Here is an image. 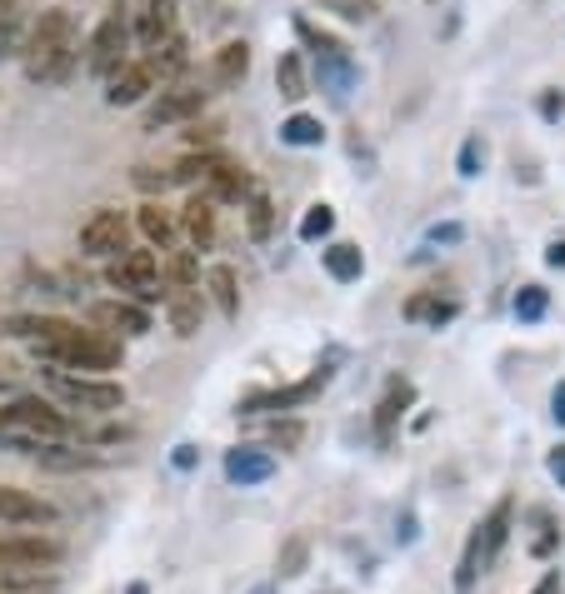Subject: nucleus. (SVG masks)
Wrapping results in <instances>:
<instances>
[{
	"label": "nucleus",
	"mask_w": 565,
	"mask_h": 594,
	"mask_svg": "<svg viewBox=\"0 0 565 594\" xmlns=\"http://www.w3.org/2000/svg\"><path fill=\"white\" fill-rule=\"evenodd\" d=\"M6 336H21L35 345V355L55 370H116L120 365V340L100 330H80L55 315H15L6 320Z\"/></svg>",
	"instance_id": "1"
},
{
	"label": "nucleus",
	"mask_w": 565,
	"mask_h": 594,
	"mask_svg": "<svg viewBox=\"0 0 565 594\" xmlns=\"http://www.w3.org/2000/svg\"><path fill=\"white\" fill-rule=\"evenodd\" d=\"M80 61V35L70 11H41V21L25 31L21 65L35 86H61L70 76V65Z\"/></svg>",
	"instance_id": "2"
},
{
	"label": "nucleus",
	"mask_w": 565,
	"mask_h": 594,
	"mask_svg": "<svg viewBox=\"0 0 565 594\" xmlns=\"http://www.w3.org/2000/svg\"><path fill=\"white\" fill-rule=\"evenodd\" d=\"M70 430H76V425H70V415H61L55 405L35 400V395H21V400L0 405V444H6V450L35 454L41 444L66 440Z\"/></svg>",
	"instance_id": "3"
},
{
	"label": "nucleus",
	"mask_w": 565,
	"mask_h": 594,
	"mask_svg": "<svg viewBox=\"0 0 565 594\" xmlns=\"http://www.w3.org/2000/svg\"><path fill=\"white\" fill-rule=\"evenodd\" d=\"M45 385L61 395L66 405L76 410H90V415H116L126 405V389L116 380H96V375H76V370H45Z\"/></svg>",
	"instance_id": "4"
},
{
	"label": "nucleus",
	"mask_w": 565,
	"mask_h": 594,
	"mask_svg": "<svg viewBox=\"0 0 565 594\" xmlns=\"http://www.w3.org/2000/svg\"><path fill=\"white\" fill-rule=\"evenodd\" d=\"M126 51H131V21H126V0H116L110 15L90 31V41H86V70L100 80H110L120 65L131 61Z\"/></svg>",
	"instance_id": "5"
},
{
	"label": "nucleus",
	"mask_w": 565,
	"mask_h": 594,
	"mask_svg": "<svg viewBox=\"0 0 565 594\" xmlns=\"http://www.w3.org/2000/svg\"><path fill=\"white\" fill-rule=\"evenodd\" d=\"M106 280L116 285L120 295H131V300L151 305V300H165V275H161V260L155 250H126V255L110 260Z\"/></svg>",
	"instance_id": "6"
},
{
	"label": "nucleus",
	"mask_w": 565,
	"mask_h": 594,
	"mask_svg": "<svg viewBox=\"0 0 565 594\" xmlns=\"http://www.w3.org/2000/svg\"><path fill=\"white\" fill-rule=\"evenodd\" d=\"M330 385V365L311 370L305 380H295V385H281V389H256V395H246L240 400V415H281V410H295V405H311L320 395V389Z\"/></svg>",
	"instance_id": "7"
},
{
	"label": "nucleus",
	"mask_w": 565,
	"mask_h": 594,
	"mask_svg": "<svg viewBox=\"0 0 565 594\" xmlns=\"http://www.w3.org/2000/svg\"><path fill=\"white\" fill-rule=\"evenodd\" d=\"M131 250V226L120 210H96V216L80 226V255H96V260H116Z\"/></svg>",
	"instance_id": "8"
},
{
	"label": "nucleus",
	"mask_w": 565,
	"mask_h": 594,
	"mask_svg": "<svg viewBox=\"0 0 565 594\" xmlns=\"http://www.w3.org/2000/svg\"><path fill=\"white\" fill-rule=\"evenodd\" d=\"M511 519H515V505L511 499H500L476 530H470V544H476V554H480V574L500 560V550H506V540H511Z\"/></svg>",
	"instance_id": "9"
},
{
	"label": "nucleus",
	"mask_w": 565,
	"mask_h": 594,
	"mask_svg": "<svg viewBox=\"0 0 565 594\" xmlns=\"http://www.w3.org/2000/svg\"><path fill=\"white\" fill-rule=\"evenodd\" d=\"M206 96H210V90H200V86H171V90H161V100H155L151 116H145V130L181 125V120L200 116V110H206Z\"/></svg>",
	"instance_id": "10"
},
{
	"label": "nucleus",
	"mask_w": 565,
	"mask_h": 594,
	"mask_svg": "<svg viewBox=\"0 0 565 594\" xmlns=\"http://www.w3.org/2000/svg\"><path fill=\"white\" fill-rule=\"evenodd\" d=\"M55 560H61V544L45 540V535H11V540H0V570H11V564L51 570Z\"/></svg>",
	"instance_id": "11"
},
{
	"label": "nucleus",
	"mask_w": 565,
	"mask_h": 594,
	"mask_svg": "<svg viewBox=\"0 0 565 594\" xmlns=\"http://www.w3.org/2000/svg\"><path fill=\"white\" fill-rule=\"evenodd\" d=\"M275 475V454L271 450H256V444H236V450H226V480L240 490L250 485H265V480Z\"/></svg>",
	"instance_id": "12"
},
{
	"label": "nucleus",
	"mask_w": 565,
	"mask_h": 594,
	"mask_svg": "<svg viewBox=\"0 0 565 594\" xmlns=\"http://www.w3.org/2000/svg\"><path fill=\"white\" fill-rule=\"evenodd\" d=\"M151 90H155L151 65H145V61H126L116 76L106 80V106H116V110H120V106H141Z\"/></svg>",
	"instance_id": "13"
},
{
	"label": "nucleus",
	"mask_w": 565,
	"mask_h": 594,
	"mask_svg": "<svg viewBox=\"0 0 565 594\" xmlns=\"http://www.w3.org/2000/svg\"><path fill=\"white\" fill-rule=\"evenodd\" d=\"M55 505L31 490H15V485H0V525H51Z\"/></svg>",
	"instance_id": "14"
},
{
	"label": "nucleus",
	"mask_w": 565,
	"mask_h": 594,
	"mask_svg": "<svg viewBox=\"0 0 565 594\" xmlns=\"http://www.w3.org/2000/svg\"><path fill=\"white\" fill-rule=\"evenodd\" d=\"M90 320H96L100 330H116V336H131V340L151 330V315L131 300H100L96 310H90Z\"/></svg>",
	"instance_id": "15"
},
{
	"label": "nucleus",
	"mask_w": 565,
	"mask_h": 594,
	"mask_svg": "<svg viewBox=\"0 0 565 594\" xmlns=\"http://www.w3.org/2000/svg\"><path fill=\"white\" fill-rule=\"evenodd\" d=\"M171 35H175V0H145L141 11H135V41L145 51H155Z\"/></svg>",
	"instance_id": "16"
},
{
	"label": "nucleus",
	"mask_w": 565,
	"mask_h": 594,
	"mask_svg": "<svg viewBox=\"0 0 565 594\" xmlns=\"http://www.w3.org/2000/svg\"><path fill=\"white\" fill-rule=\"evenodd\" d=\"M175 226H181V235L191 240V250H210V245H216V206H210L206 195H191Z\"/></svg>",
	"instance_id": "17"
},
{
	"label": "nucleus",
	"mask_w": 565,
	"mask_h": 594,
	"mask_svg": "<svg viewBox=\"0 0 565 594\" xmlns=\"http://www.w3.org/2000/svg\"><path fill=\"white\" fill-rule=\"evenodd\" d=\"M250 76V45L246 41H226L210 55V86L216 90H236Z\"/></svg>",
	"instance_id": "18"
},
{
	"label": "nucleus",
	"mask_w": 565,
	"mask_h": 594,
	"mask_svg": "<svg viewBox=\"0 0 565 594\" xmlns=\"http://www.w3.org/2000/svg\"><path fill=\"white\" fill-rule=\"evenodd\" d=\"M165 320L181 340L200 336V320H206V305H200V290H165Z\"/></svg>",
	"instance_id": "19"
},
{
	"label": "nucleus",
	"mask_w": 565,
	"mask_h": 594,
	"mask_svg": "<svg viewBox=\"0 0 565 594\" xmlns=\"http://www.w3.org/2000/svg\"><path fill=\"white\" fill-rule=\"evenodd\" d=\"M411 400H415L411 380H391V385H385L381 405H376V435H381V440H391L395 435V425H401V415L411 410Z\"/></svg>",
	"instance_id": "20"
},
{
	"label": "nucleus",
	"mask_w": 565,
	"mask_h": 594,
	"mask_svg": "<svg viewBox=\"0 0 565 594\" xmlns=\"http://www.w3.org/2000/svg\"><path fill=\"white\" fill-rule=\"evenodd\" d=\"M200 195H206L210 206H216V200H246V195H250V175L240 170L236 161H226V155H220V165L210 170V180L200 185Z\"/></svg>",
	"instance_id": "21"
},
{
	"label": "nucleus",
	"mask_w": 565,
	"mask_h": 594,
	"mask_svg": "<svg viewBox=\"0 0 565 594\" xmlns=\"http://www.w3.org/2000/svg\"><path fill=\"white\" fill-rule=\"evenodd\" d=\"M145 65H151L155 80H175L191 65V45H185V35H171V41H161L155 51H145Z\"/></svg>",
	"instance_id": "22"
},
{
	"label": "nucleus",
	"mask_w": 565,
	"mask_h": 594,
	"mask_svg": "<svg viewBox=\"0 0 565 594\" xmlns=\"http://www.w3.org/2000/svg\"><path fill=\"white\" fill-rule=\"evenodd\" d=\"M320 260H326V275L340 285L360 280L366 275V255H360V245H350V240H336V245L320 250Z\"/></svg>",
	"instance_id": "23"
},
{
	"label": "nucleus",
	"mask_w": 565,
	"mask_h": 594,
	"mask_svg": "<svg viewBox=\"0 0 565 594\" xmlns=\"http://www.w3.org/2000/svg\"><path fill=\"white\" fill-rule=\"evenodd\" d=\"M460 315L456 300H441V295H411L405 300V320L411 324H431V330H441V324H450Z\"/></svg>",
	"instance_id": "24"
},
{
	"label": "nucleus",
	"mask_w": 565,
	"mask_h": 594,
	"mask_svg": "<svg viewBox=\"0 0 565 594\" xmlns=\"http://www.w3.org/2000/svg\"><path fill=\"white\" fill-rule=\"evenodd\" d=\"M275 90H281L285 100H305L311 96V80H305V61H301V51H285L281 61H275Z\"/></svg>",
	"instance_id": "25"
},
{
	"label": "nucleus",
	"mask_w": 565,
	"mask_h": 594,
	"mask_svg": "<svg viewBox=\"0 0 565 594\" xmlns=\"http://www.w3.org/2000/svg\"><path fill=\"white\" fill-rule=\"evenodd\" d=\"M206 290H210V300L220 305V315L236 320V315H240V290H236V271H230V265H210V271H206Z\"/></svg>",
	"instance_id": "26"
},
{
	"label": "nucleus",
	"mask_w": 565,
	"mask_h": 594,
	"mask_svg": "<svg viewBox=\"0 0 565 594\" xmlns=\"http://www.w3.org/2000/svg\"><path fill=\"white\" fill-rule=\"evenodd\" d=\"M21 45H25L21 0H0V61H6V55H21Z\"/></svg>",
	"instance_id": "27"
},
{
	"label": "nucleus",
	"mask_w": 565,
	"mask_h": 594,
	"mask_svg": "<svg viewBox=\"0 0 565 594\" xmlns=\"http://www.w3.org/2000/svg\"><path fill=\"white\" fill-rule=\"evenodd\" d=\"M141 235L151 240L155 250H171V240H175V216L165 206H141Z\"/></svg>",
	"instance_id": "28"
},
{
	"label": "nucleus",
	"mask_w": 565,
	"mask_h": 594,
	"mask_svg": "<svg viewBox=\"0 0 565 594\" xmlns=\"http://www.w3.org/2000/svg\"><path fill=\"white\" fill-rule=\"evenodd\" d=\"M295 35H301V41L316 51V61H330V55H350L346 45L336 41V35H330V31H316V25L305 21V15H295Z\"/></svg>",
	"instance_id": "29"
},
{
	"label": "nucleus",
	"mask_w": 565,
	"mask_h": 594,
	"mask_svg": "<svg viewBox=\"0 0 565 594\" xmlns=\"http://www.w3.org/2000/svg\"><path fill=\"white\" fill-rule=\"evenodd\" d=\"M545 310H551V290H545V285H521V295H515V320L535 324V320H545Z\"/></svg>",
	"instance_id": "30"
},
{
	"label": "nucleus",
	"mask_w": 565,
	"mask_h": 594,
	"mask_svg": "<svg viewBox=\"0 0 565 594\" xmlns=\"http://www.w3.org/2000/svg\"><path fill=\"white\" fill-rule=\"evenodd\" d=\"M281 141L285 145H320V141H326V125H320L316 116H291L281 125Z\"/></svg>",
	"instance_id": "31"
},
{
	"label": "nucleus",
	"mask_w": 565,
	"mask_h": 594,
	"mask_svg": "<svg viewBox=\"0 0 565 594\" xmlns=\"http://www.w3.org/2000/svg\"><path fill=\"white\" fill-rule=\"evenodd\" d=\"M246 220H250V235H256V240H265V235H271V226H275V206H271V195H261V190H250V206H246Z\"/></svg>",
	"instance_id": "32"
},
{
	"label": "nucleus",
	"mask_w": 565,
	"mask_h": 594,
	"mask_svg": "<svg viewBox=\"0 0 565 594\" xmlns=\"http://www.w3.org/2000/svg\"><path fill=\"white\" fill-rule=\"evenodd\" d=\"M551 550H555V519L545 509H531V554L551 560Z\"/></svg>",
	"instance_id": "33"
},
{
	"label": "nucleus",
	"mask_w": 565,
	"mask_h": 594,
	"mask_svg": "<svg viewBox=\"0 0 565 594\" xmlns=\"http://www.w3.org/2000/svg\"><path fill=\"white\" fill-rule=\"evenodd\" d=\"M336 230V210L330 206H311L301 216V240H320V235H330Z\"/></svg>",
	"instance_id": "34"
},
{
	"label": "nucleus",
	"mask_w": 565,
	"mask_h": 594,
	"mask_svg": "<svg viewBox=\"0 0 565 594\" xmlns=\"http://www.w3.org/2000/svg\"><path fill=\"white\" fill-rule=\"evenodd\" d=\"M301 440H305V425H301V420H275V425H265V444H271V450H295Z\"/></svg>",
	"instance_id": "35"
},
{
	"label": "nucleus",
	"mask_w": 565,
	"mask_h": 594,
	"mask_svg": "<svg viewBox=\"0 0 565 594\" xmlns=\"http://www.w3.org/2000/svg\"><path fill=\"white\" fill-rule=\"evenodd\" d=\"M305 554H311V540H305V535H291L281 550V580H295V574L305 570Z\"/></svg>",
	"instance_id": "36"
},
{
	"label": "nucleus",
	"mask_w": 565,
	"mask_h": 594,
	"mask_svg": "<svg viewBox=\"0 0 565 594\" xmlns=\"http://www.w3.org/2000/svg\"><path fill=\"white\" fill-rule=\"evenodd\" d=\"M326 11H336V15H346V21H376V0H320Z\"/></svg>",
	"instance_id": "37"
},
{
	"label": "nucleus",
	"mask_w": 565,
	"mask_h": 594,
	"mask_svg": "<svg viewBox=\"0 0 565 594\" xmlns=\"http://www.w3.org/2000/svg\"><path fill=\"white\" fill-rule=\"evenodd\" d=\"M480 165H486V145H480V135H470L460 145V175H480Z\"/></svg>",
	"instance_id": "38"
},
{
	"label": "nucleus",
	"mask_w": 565,
	"mask_h": 594,
	"mask_svg": "<svg viewBox=\"0 0 565 594\" xmlns=\"http://www.w3.org/2000/svg\"><path fill=\"white\" fill-rule=\"evenodd\" d=\"M545 465H551V475L561 480V490H565V444H561V450H551V460H545Z\"/></svg>",
	"instance_id": "39"
},
{
	"label": "nucleus",
	"mask_w": 565,
	"mask_h": 594,
	"mask_svg": "<svg viewBox=\"0 0 565 594\" xmlns=\"http://www.w3.org/2000/svg\"><path fill=\"white\" fill-rule=\"evenodd\" d=\"M545 265H555V271H565V240H551V250H545Z\"/></svg>",
	"instance_id": "40"
},
{
	"label": "nucleus",
	"mask_w": 565,
	"mask_h": 594,
	"mask_svg": "<svg viewBox=\"0 0 565 594\" xmlns=\"http://www.w3.org/2000/svg\"><path fill=\"white\" fill-rule=\"evenodd\" d=\"M551 415L565 425V380H561V385H555V395H551Z\"/></svg>",
	"instance_id": "41"
},
{
	"label": "nucleus",
	"mask_w": 565,
	"mask_h": 594,
	"mask_svg": "<svg viewBox=\"0 0 565 594\" xmlns=\"http://www.w3.org/2000/svg\"><path fill=\"white\" fill-rule=\"evenodd\" d=\"M531 594H565V590H561V574H545V580H541V584H535V590H531Z\"/></svg>",
	"instance_id": "42"
},
{
	"label": "nucleus",
	"mask_w": 565,
	"mask_h": 594,
	"mask_svg": "<svg viewBox=\"0 0 565 594\" xmlns=\"http://www.w3.org/2000/svg\"><path fill=\"white\" fill-rule=\"evenodd\" d=\"M175 465L191 470V465H196V450H191V444H175Z\"/></svg>",
	"instance_id": "43"
},
{
	"label": "nucleus",
	"mask_w": 565,
	"mask_h": 594,
	"mask_svg": "<svg viewBox=\"0 0 565 594\" xmlns=\"http://www.w3.org/2000/svg\"><path fill=\"white\" fill-rule=\"evenodd\" d=\"M541 110H545V116H555V110H565V100H561V96H545Z\"/></svg>",
	"instance_id": "44"
},
{
	"label": "nucleus",
	"mask_w": 565,
	"mask_h": 594,
	"mask_svg": "<svg viewBox=\"0 0 565 594\" xmlns=\"http://www.w3.org/2000/svg\"><path fill=\"white\" fill-rule=\"evenodd\" d=\"M250 594H275V590H271V584H261V590H250Z\"/></svg>",
	"instance_id": "45"
},
{
	"label": "nucleus",
	"mask_w": 565,
	"mask_h": 594,
	"mask_svg": "<svg viewBox=\"0 0 565 594\" xmlns=\"http://www.w3.org/2000/svg\"><path fill=\"white\" fill-rule=\"evenodd\" d=\"M6 385H11V375H6V370H0V389H6Z\"/></svg>",
	"instance_id": "46"
},
{
	"label": "nucleus",
	"mask_w": 565,
	"mask_h": 594,
	"mask_svg": "<svg viewBox=\"0 0 565 594\" xmlns=\"http://www.w3.org/2000/svg\"><path fill=\"white\" fill-rule=\"evenodd\" d=\"M0 336H6V320H0Z\"/></svg>",
	"instance_id": "47"
},
{
	"label": "nucleus",
	"mask_w": 565,
	"mask_h": 594,
	"mask_svg": "<svg viewBox=\"0 0 565 594\" xmlns=\"http://www.w3.org/2000/svg\"><path fill=\"white\" fill-rule=\"evenodd\" d=\"M431 6H435V0H431Z\"/></svg>",
	"instance_id": "48"
}]
</instances>
